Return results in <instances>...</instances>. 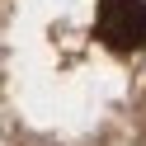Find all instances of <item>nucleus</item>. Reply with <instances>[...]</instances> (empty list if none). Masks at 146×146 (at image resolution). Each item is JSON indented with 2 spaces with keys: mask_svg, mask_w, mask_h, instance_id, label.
I'll use <instances>...</instances> for the list:
<instances>
[{
  "mask_svg": "<svg viewBox=\"0 0 146 146\" xmlns=\"http://www.w3.org/2000/svg\"><path fill=\"white\" fill-rule=\"evenodd\" d=\"M94 33H99L113 52H137V47H146V0H99Z\"/></svg>",
  "mask_w": 146,
  "mask_h": 146,
  "instance_id": "f257e3e1",
  "label": "nucleus"
}]
</instances>
